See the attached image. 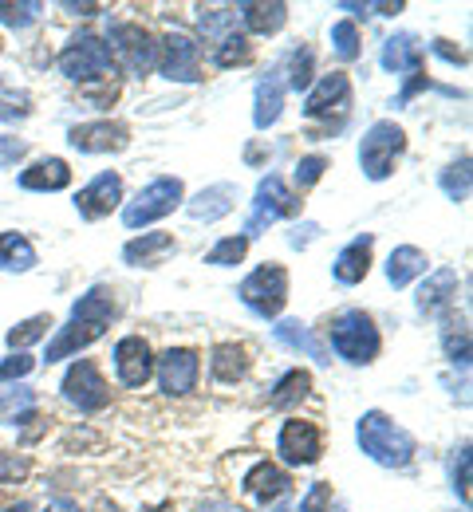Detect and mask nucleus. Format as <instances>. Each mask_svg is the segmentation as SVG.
<instances>
[{"mask_svg": "<svg viewBox=\"0 0 473 512\" xmlns=\"http://www.w3.org/2000/svg\"><path fill=\"white\" fill-rule=\"evenodd\" d=\"M438 186L450 201H466L470 197V154H462L458 162H450L442 174H438Z\"/></svg>", "mask_w": 473, "mask_h": 512, "instance_id": "34", "label": "nucleus"}, {"mask_svg": "<svg viewBox=\"0 0 473 512\" xmlns=\"http://www.w3.org/2000/svg\"><path fill=\"white\" fill-rule=\"evenodd\" d=\"M233 12H241V20H245V28L253 32V36H272V32H280L284 28V20H288V4H280V0H245V4H237Z\"/></svg>", "mask_w": 473, "mask_h": 512, "instance_id": "24", "label": "nucleus"}, {"mask_svg": "<svg viewBox=\"0 0 473 512\" xmlns=\"http://www.w3.org/2000/svg\"><path fill=\"white\" fill-rule=\"evenodd\" d=\"M253 60V44H249V36L245 32H225L221 36V44H217V52H213V67H237V64H249Z\"/></svg>", "mask_w": 473, "mask_h": 512, "instance_id": "32", "label": "nucleus"}, {"mask_svg": "<svg viewBox=\"0 0 473 512\" xmlns=\"http://www.w3.org/2000/svg\"><path fill=\"white\" fill-rule=\"evenodd\" d=\"M40 512H79V505L68 501V497H60V501H48V509H40Z\"/></svg>", "mask_w": 473, "mask_h": 512, "instance_id": "51", "label": "nucleus"}, {"mask_svg": "<svg viewBox=\"0 0 473 512\" xmlns=\"http://www.w3.org/2000/svg\"><path fill=\"white\" fill-rule=\"evenodd\" d=\"M158 71L174 83H198L202 79V44L186 32H166L158 44Z\"/></svg>", "mask_w": 473, "mask_h": 512, "instance_id": "11", "label": "nucleus"}, {"mask_svg": "<svg viewBox=\"0 0 473 512\" xmlns=\"http://www.w3.org/2000/svg\"><path fill=\"white\" fill-rule=\"evenodd\" d=\"M272 335H276V343L280 347H288V351H300V355H308V359H316L320 367H328L332 363V351L316 339V331L308 327V323L300 320H280L272 327Z\"/></svg>", "mask_w": 473, "mask_h": 512, "instance_id": "21", "label": "nucleus"}, {"mask_svg": "<svg viewBox=\"0 0 473 512\" xmlns=\"http://www.w3.org/2000/svg\"><path fill=\"white\" fill-rule=\"evenodd\" d=\"M4 512H32V509H28V505H24V501H16V505H12V509H4Z\"/></svg>", "mask_w": 473, "mask_h": 512, "instance_id": "53", "label": "nucleus"}, {"mask_svg": "<svg viewBox=\"0 0 473 512\" xmlns=\"http://www.w3.org/2000/svg\"><path fill=\"white\" fill-rule=\"evenodd\" d=\"M0 52H4V44H0Z\"/></svg>", "mask_w": 473, "mask_h": 512, "instance_id": "54", "label": "nucleus"}, {"mask_svg": "<svg viewBox=\"0 0 473 512\" xmlns=\"http://www.w3.org/2000/svg\"><path fill=\"white\" fill-rule=\"evenodd\" d=\"M115 375H119V383L131 386V390L150 383V375H154V351H150V343L142 335H123L115 343Z\"/></svg>", "mask_w": 473, "mask_h": 512, "instance_id": "14", "label": "nucleus"}, {"mask_svg": "<svg viewBox=\"0 0 473 512\" xmlns=\"http://www.w3.org/2000/svg\"><path fill=\"white\" fill-rule=\"evenodd\" d=\"M292 213H300V193L288 190L280 174H269V178H261V186L253 193V209H249L241 237H261L269 225H276L280 217H292Z\"/></svg>", "mask_w": 473, "mask_h": 512, "instance_id": "7", "label": "nucleus"}, {"mask_svg": "<svg viewBox=\"0 0 473 512\" xmlns=\"http://www.w3.org/2000/svg\"><path fill=\"white\" fill-rule=\"evenodd\" d=\"M442 347H446V355L454 359V363H462V367H470V327L466 320H446L442 327Z\"/></svg>", "mask_w": 473, "mask_h": 512, "instance_id": "37", "label": "nucleus"}, {"mask_svg": "<svg viewBox=\"0 0 473 512\" xmlns=\"http://www.w3.org/2000/svg\"><path fill=\"white\" fill-rule=\"evenodd\" d=\"M288 473L280 469V465H272V461H257L249 473H245V481H241V489H245V497L249 501H257V505H272V501H280L284 493H288Z\"/></svg>", "mask_w": 473, "mask_h": 512, "instance_id": "19", "label": "nucleus"}, {"mask_svg": "<svg viewBox=\"0 0 473 512\" xmlns=\"http://www.w3.org/2000/svg\"><path fill=\"white\" fill-rule=\"evenodd\" d=\"M24 150H28V146H24L20 138H0V170H8L16 158H24Z\"/></svg>", "mask_w": 473, "mask_h": 512, "instance_id": "49", "label": "nucleus"}, {"mask_svg": "<svg viewBox=\"0 0 473 512\" xmlns=\"http://www.w3.org/2000/svg\"><path fill=\"white\" fill-rule=\"evenodd\" d=\"M60 71L68 75L71 83H95V79H107L115 71L111 60V48L107 40L91 36V32H79L75 40H68V48L60 52Z\"/></svg>", "mask_w": 473, "mask_h": 512, "instance_id": "6", "label": "nucleus"}, {"mask_svg": "<svg viewBox=\"0 0 473 512\" xmlns=\"http://www.w3.org/2000/svg\"><path fill=\"white\" fill-rule=\"evenodd\" d=\"M0 268L4 272H32L36 268V249L20 233H0Z\"/></svg>", "mask_w": 473, "mask_h": 512, "instance_id": "31", "label": "nucleus"}, {"mask_svg": "<svg viewBox=\"0 0 473 512\" xmlns=\"http://www.w3.org/2000/svg\"><path fill=\"white\" fill-rule=\"evenodd\" d=\"M28 410H36V394L28 390V386H8V390H0V422L4 426H12L20 414H28Z\"/></svg>", "mask_w": 473, "mask_h": 512, "instance_id": "35", "label": "nucleus"}, {"mask_svg": "<svg viewBox=\"0 0 473 512\" xmlns=\"http://www.w3.org/2000/svg\"><path fill=\"white\" fill-rule=\"evenodd\" d=\"M182 197H186V186H182V178H170V174H162V178H154V182H146L138 197L123 209V225L127 229H142V225H150V221H158V217H166V213H174L178 205H182Z\"/></svg>", "mask_w": 473, "mask_h": 512, "instance_id": "8", "label": "nucleus"}, {"mask_svg": "<svg viewBox=\"0 0 473 512\" xmlns=\"http://www.w3.org/2000/svg\"><path fill=\"white\" fill-rule=\"evenodd\" d=\"M138 512H174V501H162V505H150V509H138Z\"/></svg>", "mask_w": 473, "mask_h": 512, "instance_id": "52", "label": "nucleus"}, {"mask_svg": "<svg viewBox=\"0 0 473 512\" xmlns=\"http://www.w3.org/2000/svg\"><path fill=\"white\" fill-rule=\"evenodd\" d=\"M154 375H158L162 394H170V398L190 394L198 386V375H202V355L194 347H170L154 359Z\"/></svg>", "mask_w": 473, "mask_h": 512, "instance_id": "12", "label": "nucleus"}, {"mask_svg": "<svg viewBox=\"0 0 473 512\" xmlns=\"http://www.w3.org/2000/svg\"><path fill=\"white\" fill-rule=\"evenodd\" d=\"M119 201H123V178H119L115 170L99 174L95 182H87L83 190L75 193V209H79L83 221H99V217H107L111 209H119Z\"/></svg>", "mask_w": 473, "mask_h": 512, "instance_id": "17", "label": "nucleus"}, {"mask_svg": "<svg viewBox=\"0 0 473 512\" xmlns=\"http://www.w3.org/2000/svg\"><path fill=\"white\" fill-rule=\"evenodd\" d=\"M351 107V79L343 71L320 75V83L308 91L304 99V115L308 119H332V115H347Z\"/></svg>", "mask_w": 473, "mask_h": 512, "instance_id": "16", "label": "nucleus"}, {"mask_svg": "<svg viewBox=\"0 0 473 512\" xmlns=\"http://www.w3.org/2000/svg\"><path fill=\"white\" fill-rule=\"evenodd\" d=\"M107 48H111V60H119L131 75H150L158 67V40L142 24H127V20L111 24Z\"/></svg>", "mask_w": 473, "mask_h": 512, "instance_id": "9", "label": "nucleus"}, {"mask_svg": "<svg viewBox=\"0 0 473 512\" xmlns=\"http://www.w3.org/2000/svg\"><path fill=\"white\" fill-rule=\"evenodd\" d=\"M355 438H359V449L383 469H403L414 457V438L383 410H367L355 426Z\"/></svg>", "mask_w": 473, "mask_h": 512, "instance_id": "2", "label": "nucleus"}, {"mask_svg": "<svg viewBox=\"0 0 473 512\" xmlns=\"http://www.w3.org/2000/svg\"><path fill=\"white\" fill-rule=\"evenodd\" d=\"M332 48H336L339 60H359V28L351 20L332 24Z\"/></svg>", "mask_w": 473, "mask_h": 512, "instance_id": "41", "label": "nucleus"}, {"mask_svg": "<svg viewBox=\"0 0 473 512\" xmlns=\"http://www.w3.org/2000/svg\"><path fill=\"white\" fill-rule=\"evenodd\" d=\"M36 371V359L32 355H24V351H16V355H8L4 363H0V383H16V379H28Z\"/></svg>", "mask_w": 473, "mask_h": 512, "instance_id": "45", "label": "nucleus"}, {"mask_svg": "<svg viewBox=\"0 0 473 512\" xmlns=\"http://www.w3.org/2000/svg\"><path fill=\"white\" fill-rule=\"evenodd\" d=\"M371 249H375V233H363L351 245H343L336 264H332V276H336L339 284H359L371 272Z\"/></svg>", "mask_w": 473, "mask_h": 512, "instance_id": "22", "label": "nucleus"}, {"mask_svg": "<svg viewBox=\"0 0 473 512\" xmlns=\"http://www.w3.org/2000/svg\"><path fill=\"white\" fill-rule=\"evenodd\" d=\"M40 0H0V24L4 28H28V24H36V16H40Z\"/></svg>", "mask_w": 473, "mask_h": 512, "instance_id": "38", "label": "nucleus"}, {"mask_svg": "<svg viewBox=\"0 0 473 512\" xmlns=\"http://www.w3.org/2000/svg\"><path fill=\"white\" fill-rule=\"evenodd\" d=\"M52 327H56V323H52V316H32V320L16 323V327L8 331V347H12V351H24V347L40 343V339H44Z\"/></svg>", "mask_w": 473, "mask_h": 512, "instance_id": "36", "label": "nucleus"}, {"mask_svg": "<svg viewBox=\"0 0 473 512\" xmlns=\"http://www.w3.org/2000/svg\"><path fill=\"white\" fill-rule=\"evenodd\" d=\"M426 253L422 249H414V245H399L395 253H391V260H387V280L395 284V288H406L414 276H422L426 272Z\"/></svg>", "mask_w": 473, "mask_h": 512, "instance_id": "30", "label": "nucleus"}, {"mask_svg": "<svg viewBox=\"0 0 473 512\" xmlns=\"http://www.w3.org/2000/svg\"><path fill=\"white\" fill-rule=\"evenodd\" d=\"M284 111V79L280 75H269L257 83V107H253V127L269 130Z\"/></svg>", "mask_w": 473, "mask_h": 512, "instance_id": "28", "label": "nucleus"}, {"mask_svg": "<svg viewBox=\"0 0 473 512\" xmlns=\"http://www.w3.org/2000/svg\"><path fill=\"white\" fill-rule=\"evenodd\" d=\"M406 150V130L395 119H379L371 123L363 142H359V166H363V178L371 182H387L395 174V162L403 158Z\"/></svg>", "mask_w": 473, "mask_h": 512, "instance_id": "4", "label": "nucleus"}, {"mask_svg": "<svg viewBox=\"0 0 473 512\" xmlns=\"http://www.w3.org/2000/svg\"><path fill=\"white\" fill-rule=\"evenodd\" d=\"M332 509V485L328 481H312L308 493L300 497V509L296 512H328Z\"/></svg>", "mask_w": 473, "mask_h": 512, "instance_id": "46", "label": "nucleus"}, {"mask_svg": "<svg viewBox=\"0 0 473 512\" xmlns=\"http://www.w3.org/2000/svg\"><path fill=\"white\" fill-rule=\"evenodd\" d=\"M68 142H71V150H79V154H115V150H127V146H131V130L123 127V123L99 119V123L71 127Z\"/></svg>", "mask_w": 473, "mask_h": 512, "instance_id": "15", "label": "nucleus"}, {"mask_svg": "<svg viewBox=\"0 0 473 512\" xmlns=\"http://www.w3.org/2000/svg\"><path fill=\"white\" fill-rule=\"evenodd\" d=\"M328 339H332V351H336L343 363H351V367L375 363L379 359V347H383L375 320L367 312H359V308H347V312L332 316Z\"/></svg>", "mask_w": 473, "mask_h": 512, "instance_id": "3", "label": "nucleus"}, {"mask_svg": "<svg viewBox=\"0 0 473 512\" xmlns=\"http://www.w3.org/2000/svg\"><path fill=\"white\" fill-rule=\"evenodd\" d=\"M454 296H458V272L454 268H434L418 284V312L438 316V312H446L454 304Z\"/></svg>", "mask_w": 473, "mask_h": 512, "instance_id": "20", "label": "nucleus"}, {"mask_svg": "<svg viewBox=\"0 0 473 512\" xmlns=\"http://www.w3.org/2000/svg\"><path fill=\"white\" fill-rule=\"evenodd\" d=\"M166 253H174V233H142L123 245V260L131 268H154V264H162Z\"/></svg>", "mask_w": 473, "mask_h": 512, "instance_id": "26", "label": "nucleus"}, {"mask_svg": "<svg viewBox=\"0 0 473 512\" xmlns=\"http://www.w3.org/2000/svg\"><path fill=\"white\" fill-rule=\"evenodd\" d=\"M249 253V237H225V241H217L209 253H205V264H213V268H233V264H241Z\"/></svg>", "mask_w": 473, "mask_h": 512, "instance_id": "39", "label": "nucleus"}, {"mask_svg": "<svg viewBox=\"0 0 473 512\" xmlns=\"http://www.w3.org/2000/svg\"><path fill=\"white\" fill-rule=\"evenodd\" d=\"M60 390H64V398L79 414H99L111 402V386H107L95 359H75L68 367V375H64V383H60Z\"/></svg>", "mask_w": 473, "mask_h": 512, "instance_id": "10", "label": "nucleus"}, {"mask_svg": "<svg viewBox=\"0 0 473 512\" xmlns=\"http://www.w3.org/2000/svg\"><path fill=\"white\" fill-rule=\"evenodd\" d=\"M32 115V95L16 91L4 75H0V123H24Z\"/></svg>", "mask_w": 473, "mask_h": 512, "instance_id": "33", "label": "nucleus"}, {"mask_svg": "<svg viewBox=\"0 0 473 512\" xmlns=\"http://www.w3.org/2000/svg\"><path fill=\"white\" fill-rule=\"evenodd\" d=\"M454 493L470 509V446H462L458 457H454Z\"/></svg>", "mask_w": 473, "mask_h": 512, "instance_id": "47", "label": "nucleus"}, {"mask_svg": "<svg viewBox=\"0 0 473 512\" xmlns=\"http://www.w3.org/2000/svg\"><path fill=\"white\" fill-rule=\"evenodd\" d=\"M115 292L111 288H91V292H83L79 300H75V308H71V316L64 327H56V335H52V343H48V363H60V359H71V355H79L83 347H91L95 339H103V331L111 327L115 320Z\"/></svg>", "mask_w": 473, "mask_h": 512, "instance_id": "1", "label": "nucleus"}, {"mask_svg": "<svg viewBox=\"0 0 473 512\" xmlns=\"http://www.w3.org/2000/svg\"><path fill=\"white\" fill-rule=\"evenodd\" d=\"M71 186V166L64 158L48 154V158H36L28 170H20V190L28 193H60Z\"/></svg>", "mask_w": 473, "mask_h": 512, "instance_id": "18", "label": "nucleus"}, {"mask_svg": "<svg viewBox=\"0 0 473 512\" xmlns=\"http://www.w3.org/2000/svg\"><path fill=\"white\" fill-rule=\"evenodd\" d=\"M249 367H253V359H249V351L241 347V343H217L213 351H209V371H213V379L225 386L241 383L245 375H249Z\"/></svg>", "mask_w": 473, "mask_h": 512, "instance_id": "23", "label": "nucleus"}, {"mask_svg": "<svg viewBox=\"0 0 473 512\" xmlns=\"http://www.w3.org/2000/svg\"><path fill=\"white\" fill-rule=\"evenodd\" d=\"M312 64H316L312 48H296V52H292V67H288L284 87H292V91H312Z\"/></svg>", "mask_w": 473, "mask_h": 512, "instance_id": "40", "label": "nucleus"}, {"mask_svg": "<svg viewBox=\"0 0 473 512\" xmlns=\"http://www.w3.org/2000/svg\"><path fill=\"white\" fill-rule=\"evenodd\" d=\"M237 296H241V304L253 316L276 320L284 312V304H288V272H284V264H261V268H253L241 280Z\"/></svg>", "mask_w": 473, "mask_h": 512, "instance_id": "5", "label": "nucleus"}, {"mask_svg": "<svg viewBox=\"0 0 473 512\" xmlns=\"http://www.w3.org/2000/svg\"><path fill=\"white\" fill-rule=\"evenodd\" d=\"M324 170H328V158L324 154H308V158H300L296 162V190H312L320 178H324Z\"/></svg>", "mask_w": 473, "mask_h": 512, "instance_id": "43", "label": "nucleus"}, {"mask_svg": "<svg viewBox=\"0 0 473 512\" xmlns=\"http://www.w3.org/2000/svg\"><path fill=\"white\" fill-rule=\"evenodd\" d=\"M60 8H68L75 16H95V12H99V4H75V0H64Z\"/></svg>", "mask_w": 473, "mask_h": 512, "instance_id": "50", "label": "nucleus"}, {"mask_svg": "<svg viewBox=\"0 0 473 512\" xmlns=\"http://www.w3.org/2000/svg\"><path fill=\"white\" fill-rule=\"evenodd\" d=\"M383 67L395 71V75H414L422 71V44L414 32H399L383 44Z\"/></svg>", "mask_w": 473, "mask_h": 512, "instance_id": "25", "label": "nucleus"}, {"mask_svg": "<svg viewBox=\"0 0 473 512\" xmlns=\"http://www.w3.org/2000/svg\"><path fill=\"white\" fill-rule=\"evenodd\" d=\"M276 453L288 461V465H316L320 453H324V434L316 422H304V418H292L280 426L276 434Z\"/></svg>", "mask_w": 473, "mask_h": 512, "instance_id": "13", "label": "nucleus"}, {"mask_svg": "<svg viewBox=\"0 0 473 512\" xmlns=\"http://www.w3.org/2000/svg\"><path fill=\"white\" fill-rule=\"evenodd\" d=\"M233 20H237V12H233V8H202V12H198V24H202V32L209 36V40H213V36L221 40V36H225V28H229Z\"/></svg>", "mask_w": 473, "mask_h": 512, "instance_id": "44", "label": "nucleus"}, {"mask_svg": "<svg viewBox=\"0 0 473 512\" xmlns=\"http://www.w3.org/2000/svg\"><path fill=\"white\" fill-rule=\"evenodd\" d=\"M28 473H32V457L28 453H12V449L0 453V485H20Z\"/></svg>", "mask_w": 473, "mask_h": 512, "instance_id": "42", "label": "nucleus"}, {"mask_svg": "<svg viewBox=\"0 0 473 512\" xmlns=\"http://www.w3.org/2000/svg\"><path fill=\"white\" fill-rule=\"evenodd\" d=\"M430 48H434V56H442L446 64H458V67H466V64H470V56H466L462 48H454L450 40H434Z\"/></svg>", "mask_w": 473, "mask_h": 512, "instance_id": "48", "label": "nucleus"}, {"mask_svg": "<svg viewBox=\"0 0 473 512\" xmlns=\"http://www.w3.org/2000/svg\"><path fill=\"white\" fill-rule=\"evenodd\" d=\"M308 394H312V375L296 367V371L280 375V383L272 386L269 406H272V410H292V406H300V402H304Z\"/></svg>", "mask_w": 473, "mask_h": 512, "instance_id": "29", "label": "nucleus"}, {"mask_svg": "<svg viewBox=\"0 0 473 512\" xmlns=\"http://www.w3.org/2000/svg\"><path fill=\"white\" fill-rule=\"evenodd\" d=\"M233 201H237V186H229V182H221V186H209L202 190L186 209H190V217L194 221H221V217H229L233 213Z\"/></svg>", "mask_w": 473, "mask_h": 512, "instance_id": "27", "label": "nucleus"}]
</instances>
